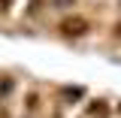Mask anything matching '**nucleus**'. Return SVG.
<instances>
[{
	"label": "nucleus",
	"instance_id": "5",
	"mask_svg": "<svg viewBox=\"0 0 121 118\" xmlns=\"http://www.w3.org/2000/svg\"><path fill=\"white\" fill-rule=\"evenodd\" d=\"M9 3H12V0H0V12H6V9H9Z\"/></svg>",
	"mask_w": 121,
	"mask_h": 118
},
{
	"label": "nucleus",
	"instance_id": "4",
	"mask_svg": "<svg viewBox=\"0 0 121 118\" xmlns=\"http://www.w3.org/2000/svg\"><path fill=\"white\" fill-rule=\"evenodd\" d=\"M76 0H55V6H58V9H67V6H73Z\"/></svg>",
	"mask_w": 121,
	"mask_h": 118
},
{
	"label": "nucleus",
	"instance_id": "6",
	"mask_svg": "<svg viewBox=\"0 0 121 118\" xmlns=\"http://www.w3.org/2000/svg\"><path fill=\"white\" fill-rule=\"evenodd\" d=\"M115 36H118V39H121V21H118V24H115Z\"/></svg>",
	"mask_w": 121,
	"mask_h": 118
},
{
	"label": "nucleus",
	"instance_id": "1",
	"mask_svg": "<svg viewBox=\"0 0 121 118\" xmlns=\"http://www.w3.org/2000/svg\"><path fill=\"white\" fill-rule=\"evenodd\" d=\"M60 33H64V36H85V33H88V21H85L82 15L64 18V21H60Z\"/></svg>",
	"mask_w": 121,
	"mask_h": 118
},
{
	"label": "nucleus",
	"instance_id": "2",
	"mask_svg": "<svg viewBox=\"0 0 121 118\" xmlns=\"http://www.w3.org/2000/svg\"><path fill=\"white\" fill-rule=\"evenodd\" d=\"M106 103H97V106H91V115H100V118H106Z\"/></svg>",
	"mask_w": 121,
	"mask_h": 118
},
{
	"label": "nucleus",
	"instance_id": "3",
	"mask_svg": "<svg viewBox=\"0 0 121 118\" xmlns=\"http://www.w3.org/2000/svg\"><path fill=\"white\" fill-rule=\"evenodd\" d=\"M9 91H12V79H3L0 82V94H9Z\"/></svg>",
	"mask_w": 121,
	"mask_h": 118
}]
</instances>
